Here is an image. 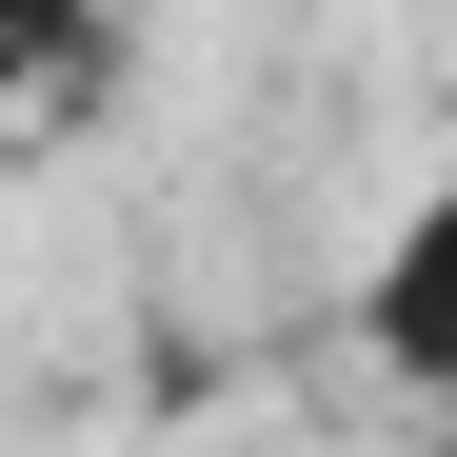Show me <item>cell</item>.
<instances>
[{
	"mask_svg": "<svg viewBox=\"0 0 457 457\" xmlns=\"http://www.w3.org/2000/svg\"><path fill=\"white\" fill-rule=\"evenodd\" d=\"M358 319H378V358H398V398L457 378V219H437V199L378 239V298H358Z\"/></svg>",
	"mask_w": 457,
	"mask_h": 457,
	"instance_id": "obj_1",
	"label": "cell"
},
{
	"mask_svg": "<svg viewBox=\"0 0 457 457\" xmlns=\"http://www.w3.org/2000/svg\"><path fill=\"white\" fill-rule=\"evenodd\" d=\"M219 457H278V437H219Z\"/></svg>",
	"mask_w": 457,
	"mask_h": 457,
	"instance_id": "obj_2",
	"label": "cell"
}]
</instances>
